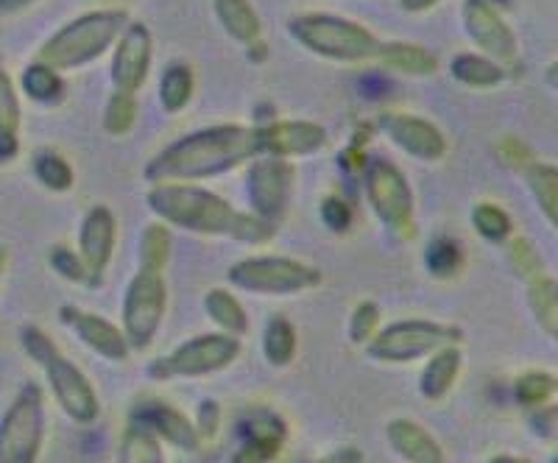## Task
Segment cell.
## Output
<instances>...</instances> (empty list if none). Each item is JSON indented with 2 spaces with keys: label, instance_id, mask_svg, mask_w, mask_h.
Here are the masks:
<instances>
[{
  "label": "cell",
  "instance_id": "6da1fadb",
  "mask_svg": "<svg viewBox=\"0 0 558 463\" xmlns=\"http://www.w3.org/2000/svg\"><path fill=\"white\" fill-rule=\"evenodd\" d=\"M254 157H260L257 129L223 123V126L198 129L173 141L148 162L143 176L151 184L207 182V179L248 166Z\"/></svg>",
  "mask_w": 558,
  "mask_h": 463
},
{
  "label": "cell",
  "instance_id": "7a4b0ae2",
  "mask_svg": "<svg viewBox=\"0 0 558 463\" xmlns=\"http://www.w3.org/2000/svg\"><path fill=\"white\" fill-rule=\"evenodd\" d=\"M146 204L159 221L184 229L191 235L229 237L248 246H260L277 232L274 223L263 221L254 212L235 210L227 198L193 182L151 184Z\"/></svg>",
  "mask_w": 558,
  "mask_h": 463
},
{
  "label": "cell",
  "instance_id": "3957f363",
  "mask_svg": "<svg viewBox=\"0 0 558 463\" xmlns=\"http://www.w3.org/2000/svg\"><path fill=\"white\" fill-rule=\"evenodd\" d=\"M129 26V14L123 9H101L76 17L73 23L59 28L53 37L43 42L37 51V62L48 64L53 71H78L84 64L96 62L118 42L123 28Z\"/></svg>",
  "mask_w": 558,
  "mask_h": 463
},
{
  "label": "cell",
  "instance_id": "277c9868",
  "mask_svg": "<svg viewBox=\"0 0 558 463\" xmlns=\"http://www.w3.org/2000/svg\"><path fill=\"white\" fill-rule=\"evenodd\" d=\"M20 343L28 352V357L45 371L59 407L76 425H93L98 419V413H101V402H98L96 388H93V382L87 380L82 368L73 361H68L59 352L57 343H53V338L39 330V327H23L20 330Z\"/></svg>",
  "mask_w": 558,
  "mask_h": 463
},
{
  "label": "cell",
  "instance_id": "5b68a950",
  "mask_svg": "<svg viewBox=\"0 0 558 463\" xmlns=\"http://www.w3.org/2000/svg\"><path fill=\"white\" fill-rule=\"evenodd\" d=\"M288 34L327 62H377L383 51V42L366 26L338 14H299L288 23Z\"/></svg>",
  "mask_w": 558,
  "mask_h": 463
},
{
  "label": "cell",
  "instance_id": "8992f818",
  "mask_svg": "<svg viewBox=\"0 0 558 463\" xmlns=\"http://www.w3.org/2000/svg\"><path fill=\"white\" fill-rule=\"evenodd\" d=\"M463 332L452 324L430 321V318H405L393 321L366 341V355L377 363L400 366L418 357H430L441 346L461 343Z\"/></svg>",
  "mask_w": 558,
  "mask_h": 463
},
{
  "label": "cell",
  "instance_id": "52a82bcc",
  "mask_svg": "<svg viewBox=\"0 0 558 463\" xmlns=\"http://www.w3.org/2000/svg\"><path fill=\"white\" fill-rule=\"evenodd\" d=\"M229 285L254 296H293L322 282V271L293 257H246L227 271Z\"/></svg>",
  "mask_w": 558,
  "mask_h": 463
},
{
  "label": "cell",
  "instance_id": "ba28073f",
  "mask_svg": "<svg viewBox=\"0 0 558 463\" xmlns=\"http://www.w3.org/2000/svg\"><path fill=\"white\" fill-rule=\"evenodd\" d=\"M45 441V397L37 382L20 388L0 419V463H37Z\"/></svg>",
  "mask_w": 558,
  "mask_h": 463
},
{
  "label": "cell",
  "instance_id": "9c48e42d",
  "mask_svg": "<svg viewBox=\"0 0 558 463\" xmlns=\"http://www.w3.org/2000/svg\"><path fill=\"white\" fill-rule=\"evenodd\" d=\"M241 338L229 332H204L179 343L171 355L159 357L148 366L151 380H173V377H204L223 371L241 357Z\"/></svg>",
  "mask_w": 558,
  "mask_h": 463
},
{
  "label": "cell",
  "instance_id": "30bf717a",
  "mask_svg": "<svg viewBox=\"0 0 558 463\" xmlns=\"http://www.w3.org/2000/svg\"><path fill=\"white\" fill-rule=\"evenodd\" d=\"M168 310V285L162 273L137 271L126 285L121 307V330L126 336L129 350H148L157 338L162 318Z\"/></svg>",
  "mask_w": 558,
  "mask_h": 463
},
{
  "label": "cell",
  "instance_id": "8fae6325",
  "mask_svg": "<svg viewBox=\"0 0 558 463\" xmlns=\"http://www.w3.org/2000/svg\"><path fill=\"white\" fill-rule=\"evenodd\" d=\"M363 187L375 216L380 218L388 232L400 237H413V191L405 173L388 162V159H372L363 173Z\"/></svg>",
  "mask_w": 558,
  "mask_h": 463
},
{
  "label": "cell",
  "instance_id": "7c38bea8",
  "mask_svg": "<svg viewBox=\"0 0 558 463\" xmlns=\"http://www.w3.org/2000/svg\"><path fill=\"white\" fill-rule=\"evenodd\" d=\"M293 179H296V171L288 159L266 157V154L254 157L246 171V196L254 216L277 227V221L288 210Z\"/></svg>",
  "mask_w": 558,
  "mask_h": 463
},
{
  "label": "cell",
  "instance_id": "4fadbf2b",
  "mask_svg": "<svg viewBox=\"0 0 558 463\" xmlns=\"http://www.w3.org/2000/svg\"><path fill=\"white\" fill-rule=\"evenodd\" d=\"M463 32L495 62H511L517 57V37L508 28L506 17L492 0H463L461 7Z\"/></svg>",
  "mask_w": 558,
  "mask_h": 463
},
{
  "label": "cell",
  "instance_id": "5bb4252c",
  "mask_svg": "<svg viewBox=\"0 0 558 463\" xmlns=\"http://www.w3.org/2000/svg\"><path fill=\"white\" fill-rule=\"evenodd\" d=\"M154 57V39L143 23H132L123 28L118 42H114L112 68H109V78H112L114 93H129L134 96L143 84H146L148 71H151Z\"/></svg>",
  "mask_w": 558,
  "mask_h": 463
},
{
  "label": "cell",
  "instance_id": "9a60e30c",
  "mask_svg": "<svg viewBox=\"0 0 558 463\" xmlns=\"http://www.w3.org/2000/svg\"><path fill=\"white\" fill-rule=\"evenodd\" d=\"M380 132L386 134L388 141L413 159L422 162H438L447 154V137L436 123L416 118L411 112H386L377 121Z\"/></svg>",
  "mask_w": 558,
  "mask_h": 463
},
{
  "label": "cell",
  "instance_id": "2e32d148",
  "mask_svg": "<svg viewBox=\"0 0 558 463\" xmlns=\"http://www.w3.org/2000/svg\"><path fill=\"white\" fill-rule=\"evenodd\" d=\"M114 243H118V218L109 207L96 204L84 216L82 229H78V257L87 271V285L98 288L104 282L109 260H112Z\"/></svg>",
  "mask_w": 558,
  "mask_h": 463
},
{
  "label": "cell",
  "instance_id": "e0dca14e",
  "mask_svg": "<svg viewBox=\"0 0 558 463\" xmlns=\"http://www.w3.org/2000/svg\"><path fill=\"white\" fill-rule=\"evenodd\" d=\"M129 425L148 430L159 441L171 444L173 450L196 452L202 438H198L196 425H193L182 411L162 400H140L129 407Z\"/></svg>",
  "mask_w": 558,
  "mask_h": 463
},
{
  "label": "cell",
  "instance_id": "ac0fdd59",
  "mask_svg": "<svg viewBox=\"0 0 558 463\" xmlns=\"http://www.w3.org/2000/svg\"><path fill=\"white\" fill-rule=\"evenodd\" d=\"M59 321L76 332L78 341H82L87 350L96 352V355H101L104 361L123 363L132 355L121 327H114L112 321H107V318L98 316V313H87L76 305H64L59 307Z\"/></svg>",
  "mask_w": 558,
  "mask_h": 463
},
{
  "label": "cell",
  "instance_id": "d6986e66",
  "mask_svg": "<svg viewBox=\"0 0 558 463\" xmlns=\"http://www.w3.org/2000/svg\"><path fill=\"white\" fill-rule=\"evenodd\" d=\"M288 441L286 422L271 411L248 413L241 425V447L227 463H274Z\"/></svg>",
  "mask_w": 558,
  "mask_h": 463
},
{
  "label": "cell",
  "instance_id": "ffe728a7",
  "mask_svg": "<svg viewBox=\"0 0 558 463\" xmlns=\"http://www.w3.org/2000/svg\"><path fill=\"white\" fill-rule=\"evenodd\" d=\"M257 134H260V154L279 159L311 157L327 143L324 126L313 121H274L257 129Z\"/></svg>",
  "mask_w": 558,
  "mask_h": 463
},
{
  "label": "cell",
  "instance_id": "44dd1931",
  "mask_svg": "<svg viewBox=\"0 0 558 463\" xmlns=\"http://www.w3.org/2000/svg\"><path fill=\"white\" fill-rule=\"evenodd\" d=\"M386 438L391 450L408 463H447L445 450L438 444L436 438L416 425L413 419H393L388 422Z\"/></svg>",
  "mask_w": 558,
  "mask_h": 463
},
{
  "label": "cell",
  "instance_id": "7402d4cb",
  "mask_svg": "<svg viewBox=\"0 0 558 463\" xmlns=\"http://www.w3.org/2000/svg\"><path fill=\"white\" fill-rule=\"evenodd\" d=\"M461 361L463 355L461 350H458V343H452V346H441V350L433 352L425 371H422V377H418V393L430 402L445 400L447 393L452 391V386H456L458 371H461Z\"/></svg>",
  "mask_w": 558,
  "mask_h": 463
},
{
  "label": "cell",
  "instance_id": "603a6c76",
  "mask_svg": "<svg viewBox=\"0 0 558 463\" xmlns=\"http://www.w3.org/2000/svg\"><path fill=\"white\" fill-rule=\"evenodd\" d=\"M377 62L386 71L402 73V76H433L438 71V59L427 48L413 42H383Z\"/></svg>",
  "mask_w": 558,
  "mask_h": 463
},
{
  "label": "cell",
  "instance_id": "cb8c5ba5",
  "mask_svg": "<svg viewBox=\"0 0 558 463\" xmlns=\"http://www.w3.org/2000/svg\"><path fill=\"white\" fill-rule=\"evenodd\" d=\"M213 9H216V17L223 26V32L232 39L243 45H254L260 39V14L254 12L248 0H213Z\"/></svg>",
  "mask_w": 558,
  "mask_h": 463
},
{
  "label": "cell",
  "instance_id": "d4e9b609",
  "mask_svg": "<svg viewBox=\"0 0 558 463\" xmlns=\"http://www.w3.org/2000/svg\"><path fill=\"white\" fill-rule=\"evenodd\" d=\"M450 73L458 84L475 89L497 87L506 78L502 64L495 59L483 57V53H458L450 62Z\"/></svg>",
  "mask_w": 558,
  "mask_h": 463
},
{
  "label": "cell",
  "instance_id": "484cf974",
  "mask_svg": "<svg viewBox=\"0 0 558 463\" xmlns=\"http://www.w3.org/2000/svg\"><path fill=\"white\" fill-rule=\"evenodd\" d=\"M525 182L527 191H531L533 202L542 210L545 221L550 227L558 223V168L550 162H539L533 159L531 166L525 168Z\"/></svg>",
  "mask_w": 558,
  "mask_h": 463
},
{
  "label": "cell",
  "instance_id": "4316f807",
  "mask_svg": "<svg viewBox=\"0 0 558 463\" xmlns=\"http://www.w3.org/2000/svg\"><path fill=\"white\" fill-rule=\"evenodd\" d=\"M527 307L547 338L558 336V282L550 273L527 280Z\"/></svg>",
  "mask_w": 558,
  "mask_h": 463
},
{
  "label": "cell",
  "instance_id": "83f0119b",
  "mask_svg": "<svg viewBox=\"0 0 558 463\" xmlns=\"http://www.w3.org/2000/svg\"><path fill=\"white\" fill-rule=\"evenodd\" d=\"M204 310H207L209 321L216 324L221 332H229V336H246L248 332V316L243 310V305L238 302L227 288H213L204 296Z\"/></svg>",
  "mask_w": 558,
  "mask_h": 463
},
{
  "label": "cell",
  "instance_id": "f1b7e54d",
  "mask_svg": "<svg viewBox=\"0 0 558 463\" xmlns=\"http://www.w3.org/2000/svg\"><path fill=\"white\" fill-rule=\"evenodd\" d=\"M193 87H196V76H193V68L184 62L168 64L162 78H159V103L168 114L182 112L193 98Z\"/></svg>",
  "mask_w": 558,
  "mask_h": 463
},
{
  "label": "cell",
  "instance_id": "f546056e",
  "mask_svg": "<svg viewBox=\"0 0 558 463\" xmlns=\"http://www.w3.org/2000/svg\"><path fill=\"white\" fill-rule=\"evenodd\" d=\"M263 355L271 366L286 368L296 357V327L286 316H271L263 330Z\"/></svg>",
  "mask_w": 558,
  "mask_h": 463
},
{
  "label": "cell",
  "instance_id": "4dcf8cb0",
  "mask_svg": "<svg viewBox=\"0 0 558 463\" xmlns=\"http://www.w3.org/2000/svg\"><path fill=\"white\" fill-rule=\"evenodd\" d=\"M20 87H23L26 98H32V101L37 103H57L62 101L64 96L62 73L48 68V64L37 62V59H34L26 71H23V76H20Z\"/></svg>",
  "mask_w": 558,
  "mask_h": 463
},
{
  "label": "cell",
  "instance_id": "1f68e13d",
  "mask_svg": "<svg viewBox=\"0 0 558 463\" xmlns=\"http://www.w3.org/2000/svg\"><path fill=\"white\" fill-rule=\"evenodd\" d=\"M171 232L162 221L146 227L143 237H140V254H137V271H151L162 273L166 271L168 260H171Z\"/></svg>",
  "mask_w": 558,
  "mask_h": 463
},
{
  "label": "cell",
  "instance_id": "d6a6232c",
  "mask_svg": "<svg viewBox=\"0 0 558 463\" xmlns=\"http://www.w3.org/2000/svg\"><path fill=\"white\" fill-rule=\"evenodd\" d=\"M118 463H166L162 441L148 430L126 425V432L121 438V450H118Z\"/></svg>",
  "mask_w": 558,
  "mask_h": 463
},
{
  "label": "cell",
  "instance_id": "836d02e7",
  "mask_svg": "<svg viewBox=\"0 0 558 463\" xmlns=\"http://www.w3.org/2000/svg\"><path fill=\"white\" fill-rule=\"evenodd\" d=\"M34 176L53 193H68L73 187V182H76L68 159L62 154L51 151V148L34 154Z\"/></svg>",
  "mask_w": 558,
  "mask_h": 463
},
{
  "label": "cell",
  "instance_id": "e575fe53",
  "mask_svg": "<svg viewBox=\"0 0 558 463\" xmlns=\"http://www.w3.org/2000/svg\"><path fill=\"white\" fill-rule=\"evenodd\" d=\"M425 268L433 280H452L463 268V252L450 237H436L425 248Z\"/></svg>",
  "mask_w": 558,
  "mask_h": 463
},
{
  "label": "cell",
  "instance_id": "d590c367",
  "mask_svg": "<svg viewBox=\"0 0 558 463\" xmlns=\"http://www.w3.org/2000/svg\"><path fill=\"white\" fill-rule=\"evenodd\" d=\"M472 227H475L477 235L488 243L508 241L511 232H514V221H511V216L492 202H481L475 210H472Z\"/></svg>",
  "mask_w": 558,
  "mask_h": 463
},
{
  "label": "cell",
  "instance_id": "8d00e7d4",
  "mask_svg": "<svg viewBox=\"0 0 558 463\" xmlns=\"http://www.w3.org/2000/svg\"><path fill=\"white\" fill-rule=\"evenodd\" d=\"M556 397V377L547 371H525L514 382V400L527 411H539Z\"/></svg>",
  "mask_w": 558,
  "mask_h": 463
},
{
  "label": "cell",
  "instance_id": "74e56055",
  "mask_svg": "<svg viewBox=\"0 0 558 463\" xmlns=\"http://www.w3.org/2000/svg\"><path fill=\"white\" fill-rule=\"evenodd\" d=\"M134 121H137V98L129 93H112L104 109V132L112 137H123L132 132Z\"/></svg>",
  "mask_w": 558,
  "mask_h": 463
},
{
  "label": "cell",
  "instance_id": "f35d334b",
  "mask_svg": "<svg viewBox=\"0 0 558 463\" xmlns=\"http://www.w3.org/2000/svg\"><path fill=\"white\" fill-rule=\"evenodd\" d=\"M20 123H23V109H20L17 87H14L12 76L0 59V134L17 137Z\"/></svg>",
  "mask_w": 558,
  "mask_h": 463
},
{
  "label": "cell",
  "instance_id": "ab89813d",
  "mask_svg": "<svg viewBox=\"0 0 558 463\" xmlns=\"http://www.w3.org/2000/svg\"><path fill=\"white\" fill-rule=\"evenodd\" d=\"M508 260H511L514 271L520 273L525 282L533 280V277H539V273H545L539 254H536V248H533L525 237H514V241L508 243Z\"/></svg>",
  "mask_w": 558,
  "mask_h": 463
},
{
  "label": "cell",
  "instance_id": "60d3db41",
  "mask_svg": "<svg viewBox=\"0 0 558 463\" xmlns=\"http://www.w3.org/2000/svg\"><path fill=\"white\" fill-rule=\"evenodd\" d=\"M380 327V307L375 302H361L349 318V341L366 343Z\"/></svg>",
  "mask_w": 558,
  "mask_h": 463
},
{
  "label": "cell",
  "instance_id": "b9f144b4",
  "mask_svg": "<svg viewBox=\"0 0 558 463\" xmlns=\"http://www.w3.org/2000/svg\"><path fill=\"white\" fill-rule=\"evenodd\" d=\"M51 268L68 282H82L87 285V271H84V263L78 257V252L68 246H53L51 252Z\"/></svg>",
  "mask_w": 558,
  "mask_h": 463
},
{
  "label": "cell",
  "instance_id": "7bdbcfd3",
  "mask_svg": "<svg viewBox=\"0 0 558 463\" xmlns=\"http://www.w3.org/2000/svg\"><path fill=\"white\" fill-rule=\"evenodd\" d=\"M318 216H322V223L330 229V232H347V229L352 227V207L338 196L324 198Z\"/></svg>",
  "mask_w": 558,
  "mask_h": 463
},
{
  "label": "cell",
  "instance_id": "ee69618b",
  "mask_svg": "<svg viewBox=\"0 0 558 463\" xmlns=\"http://www.w3.org/2000/svg\"><path fill=\"white\" fill-rule=\"evenodd\" d=\"M196 432L202 441H209V438H216L218 427H221V405L216 400H202L198 402L196 411Z\"/></svg>",
  "mask_w": 558,
  "mask_h": 463
},
{
  "label": "cell",
  "instance_id": "f6af8a7d",
  "mask_svg": "<svg viewBox=\"0 0 558 463\" xmlns=\"http://www.w3.org/2000/svg\"><path fill=\"white\" fill-rule=\"evenodd\" d=\"M497 154H500L502 162H506L508 168H514V171H525L533 162L531 148H527L525 143L517 141V137H506V141L500 143V148H497Z\"/></svg>",
  "mask_w": 558,
  "mask_h": 463
},
{
  "label": "cell",
  "instance_id": "bcb514c9",
  "mask_svg": "<svg viewBox=\"0 0 558 463\" xmlns=\"http://www.w3.org/2000/svg\"><path fill=\"white\" fill-rule=\"evenodd\" d=\"M533 430L545 438H553V432H556V407H539V411H536V419H533Z\"/></svg>",
  "mask_w": 558,
  "mask_h": 463
},
{
  "label": "cell",
  "instance_id": "7dc6e473",
  "mask_svg": "<svg viewBox=\"0 0 558 463\" xmlns=\"http://www.w3.org/2000/svg\"><path fill=\"white\" fill-rule=\"evenodd\" d=\"M318 463H363V452L355 450V447H341V450L330 452V455Z\"/></svg>",
  "mask_w": 558,
  "mask_h": 463
},
{
  "label": "cell",
  "instance_id": "c3c4849f",
  "mask_svg": "<svg viewBox=\"0 0 558 463\" xmlns=\"http://www.w3.org/2000/svg\"><path fill=\"white\" fill-rule=\"evenodd\" d=\"M20 143L17 137H9V134H0V162H9V159L17 157Z\"/></svg>",
  "mask_w": 558,
  "mask_h": 463
},
{
  "label": "cell",
  "instance_id": "681fc988",
  "mask_svg": "<svg viewBox=\"0 0 558 463\" xmlns=\"http://www.w3.org/2000/svg\"><path fill=\"white\" fill-rule=\"evenodd\" d=\"M436 3H441V0H400L402 12H411V14H422V12H430Z\"/></svg>",
  "mask_w": 558,
  "mask_h": 463
},
{
  "label": "cell",
  "instance_id": "f907efd6",
  "mask_svg": "<svg viewBox=\"0 0 558 463\" xmlns=\"http://www.w3.org/2000/svg\"><path fill=\"white\" fill-rule=\"evenodd\" d=\"M34 0H0V14H14L23 12L26 7H32Z\"/></svg>",
  "mask_w": 558,
  "mask_h": 463
},
{
  "label": "cell",
  "instance_id": "816d5d0a",
  "mask_svg": "<svg viewBox=\"0 0 558 463\" xmlns=\"http://www.w3.org/2000/svg\"><path fill=\"white\" fill-rule=\"evenodd\" d=\"M7 260H9L7 246H0V280H3V271H7Z\"/></svg>",
  "mask_w": 558,
  "mask_h": 463
},
{
  "label": "cell",
  "instance_id": "f5cc1de1",
  "mask_svg": "<svg viewBox=\"0 0 558 463\" xmlns=\"http://www.w3.org/2000/svg\"><path fill=\"white\" fill-rule=\"evenodd\" d=\"M488 463H517V458H511V455H497V458H492V461Z\"/></svg>",
  "mask_w": 558,
  "mask_h": 463
},
{
  "label": "cell",
  "instance_id": "db71d44e",
  "mask_svg": "<svg viewBox=\"0 0 558 463\" xmlns=\"http://www.w3.org/2000/svg\"><path fill=\"white\" fill-rule=\"evenodd\" d=\"M517 463H531V461H517Z\"/></svg>",
  "mask_w": 558,
  "mask_h": 463
}]
</instances>
